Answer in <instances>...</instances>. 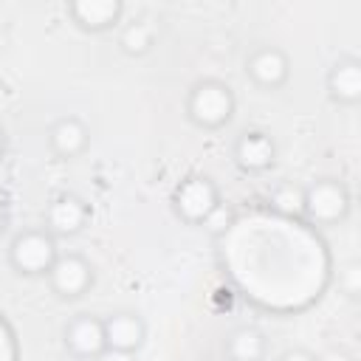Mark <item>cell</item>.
<instances>
[{
  "mask_svg": "<svg viewBox=\"0 0 361 361\" xmlns=\"http://www.w3.org/2000/svg\"><path fill=\"white\" fill-rule=\"evenodd\" d=\"M245 76L259 90H279L290 79V56L279 45H257L245 56Z\"/></svg>",
  "mask_w": 361,
  "mask_h": 361,
  "instance_id": "obj_6",
  "label": "cell"
},
{
  "mask_svg": "<svg viewBox=\"0 0 361 361\" xmlns=\"http://www.w3.org/2000/svg\"><path fill=\"white\" fill-rule=\"evenodd\" d=\"M124 6L118 0H71L68 17L87 34H104L121 23Z\"/></svg>",
  "mask_w": 361,
  "mask_h": 361,
  "instance_id": "obj_11",
  "label": "cell"
},
{
  "mask_svg": "<svg viewBox=\"0 0 361 361\" xmlns=\"http://www.w3.org/2000/svg\"><path fill=\"white\" fill-rule=\"evenodd\" d=\"M350 189L336 178H319L305 186L302 217L316 226H338L350 214Z\"/></svg>",
  "mask_w": 361,
  "mask_h": 361,
  "instance_id": "obj_3",
  "label": "cell"
},
{
  "mask_svg": "<svg viewBox=\"0 0 361 361\" xmlns=\"http://www.w3.org/2000/svg\"><path fill=\"white\" fill-rule=\"evenodd\" d=\"M62 341H65V350L73 358H79V361H96L107 350L102 316H93V313L73 316L65 324V330H62Z\"/></svg>",
  "mask_w": 361,
  "mask_h": 361,
  "instance_id": "obj_7",
  "label": "cell"
},
{
  "mask_svg": "<svg viewBox=\"0 0 361 361\" xmlns=\"http://www.w3.org/2000/svg\"><path fill=\"white\" fill-rule=\"evenodd\" d=\"M276 361H316V353H310L305 347H293V350H285Z\"/></svg>",
  "mask_w": 361,
  "mask_h": 361,
  "instance_id": "obj_19",
  "label": "cell"
},
{
  "mask_svg": "<svg viewBox=\"0 0 361 361\" xmlns=\"http://www.w3.org/2000/svg\"><path fill=\"white\" fill-rule=\"evenodd\" d=\"M316 361H353V358L344 350H324V353L316 355Z\"/></svg>",
  "mask_w": 361,
  "mask_h": 361,
  "instance_id": "obj_21",
  "label": "cell"
},
{
  "mask_svg": "<svg viewBox=\"0 0 361 361\" xmlns=\"http://www.w3.org/2000/svg\"><path fill=\"white\" fill-rule=\"evenodd\" d=\"M104 324V341L107 350H121V353H138L144 338H147V324L138 313L133 310H116L102 319Z\"/></svg>",
  "mask_w": 361,
  "mask_h": 361,
  "instance_id": "obj_12",
  "label": "cell"
},
{
  "mask_svg": "<svg viewBox=\"0 0 361 361\" xmlns=\"http://www.w3.org/2000/svg\"><path fill=\"white\" fill-rule=\"evenodd\" d=\"M200 226H203V228H206L212 237H223V234H226V231L234 226V209H231V206H226V203L220 200V203L212 209V214H209V217H206Z\"/></svg>",
  "mask_w": 361,
  "mask_h": 361,
  "instance_id": "obj_17",
  "label": "cell"
},
{
  "mask_svg": "<svg viewBox=\"0 0 361 361\" xmlns=\"http://www.w3.org/2000/svg\"><path fill=\"white\" fill-rule=\"evenodd\" d=\"M87 203L71 192L56 195L48 206H45V231H51L56 240L59 237H76L85 226H87Z\"/></svg>",
  "mask_w": 361,
  "mask_h": 361,
  "instance_id": "obj_9",
  "label": "cell"
},
{
  "mask_svg": "<svg viewBox=\"0 0 361 361\" xmlns=\"http://www.w3.org/2000/svg\"><path fill=\"white\" fill-rule=\"evenodd\" d=\"M324 87L336 104H344V107L358 104L361 102V62L355 56H338L327 71Z\"/></svg>",
  "mask_w": 361,
  "mask_h": 361,
  "instance_id": "obj_13",
  "label": "cell"
},
{
  "mask_svg": "<svg viewBox=\"0 0 361 361\" xmlns=\"http://www.w3.org/2000/svg\"><path fill=\"white\" fill-rule=\"evenodd\" d=\"M186 118L200 130H220L234 118V90L220 79H200L186 93Z\"/></svg>",
  "mask_w": 361,
  "mask_h": 361,
  "instance_id": "obj_1",
  "label": "cell"
},
{
  "mask_svg": "<svg viewBox=\"0 0 361 361\" xmlns=\"http://www.w3.org/2000/svg\"><path fill=\"white\" fill-rule=\"evenodd\" d=\"M6 228H8V209H6V203L0 200V237H3Z\"/></svg>",
  "mask_w": 361,
  "mask_h": 361,
  "instance_id": "obj_22",
  "label": "cell"
},
{
  "mask_svg": "<svg viewBox=\"0 0 361 361\" xmlns=\"http://www.w3.org/2000/svg\"><path fill=\"white\" fill-rule=\"evenodd\" d=\"M45 279L56 299L73 302L93 288V265L87 257H82L76 251H65V254L59 251V257L51 265V271L45 274Z\"/></svg>",
  "mask_w": 361,
  "mask_h": 361,
  "instance_id": "obj_5",
  "label": "cell"
},
{
  "mask_svg": "<svg viewBox=\"0 0 361 361\" xmlns=\"http://www.w3.org/2000/svg\"><path fill=\"white\" fill-rule=\"evenodd\" d=\"M48 149L59 161H76L90 147V130L79 116H59L48 127Z\"/></svg>",
  "mask_w": 361,
  "mask_h": 361,
  "instance_id": "obj_10",
  "label": "cell"
},
{
  "mask_svg": "<svg viewBox=\"0 0 361 361\" xmlns=\"http://www.w3.org/2000/svg\"><path fill=\"white\" fill-rule=\"evenodd\" d=\"M353 361H355V358H353Z\"/></svg>",
  "mask_w": 361,
  "mask_h": 361,
  "instance_id": "obj_25",
  "label": "cell"
},
{
  "mask_svg": "<svg viewBox=\"0 0 361 361\" xmlns=\"http://www.w3.org/2000/svg\"><path fill=\"white\" fill-rule=\"evenodd\" d=\"M96 361H138V353H121V350H104Z\"/></svg>",
  "mask_w": 361,
  "mask_h": 361,
  "instance_id": "obj_20",
  "label": "cell"
},
{
  "mask_svg": "<svg viewBox=\"0 0 361 361\" xmlns=\"http://www.w3.org/2000/svg\"><path fill=\"white\" fill-rule=\"evenodd\" d=\"M6 149H8V138H6V130L0 127V161L6 158Z\"/></svg>",
  "mask_w": 361,
  "mask_h": 361,
  "instance_id": "obj_23",
  "label": "cell"
},
{
  "mask_svg": "<svg viewBox=\"0 0 361 361\" xmlns=\"http://www.w3.org/2000/svg\"><path fill=\"white\" fill-rule=\"evenodd\" d=\"M220 203V189L206 175H186L172 189V212L189 226H200Z\"/></svg>",
  "mask_w": 361,
  "mask_h": 361,
  "instance_id": "obj_4",
  "label": "cell"
},
{
  "mask_svg": "<svg viewBox=\"0 0 361 361\" xmlns=\"http://www.w3.org/2000/svg\"><path fill=\"white\" fill-rule=\"evenodd\" d=\"M56 257V237L45 228H23L8 243V265L20 276H45Z\"/></svg>",
  "mask_w": 361,
  "mask_h": 361,
  "instance_id": "obj_2",
  "label": "cell"
},
{
  "mask_svg": "<svg viewBox=\"0 0 361 361\" xmlns=\"http://www.w3.org/2000/svg\"><path fill=\"white\" fill-rule=\"evenodd\" d=\"M231 158L243 172H251V175L268 172L276 164V141L265 130H243L234 138Z\"/></svg>",
  "mask_w": 361,
  "mask_h": 361,
  "instance_id": "obj_8",
  "label": "cell"
},
{
  "mask_svg": "<svg viewBox=\"0 0 361 361\" xmlns=\"http://www.w3.org/2000/svg\"><path fill=\"white\" fill-rule=\"evenodd\" d=\"M6 48H8V34H6V28H0V56L6 54Z\"/></svg>",
  "mask_w": 361,
  "mask_h": 361,
  "instance_id": "obj_24",
  "label": "cell"
},
{
  "mask_svg": "<svg viewBox=\"0 0 361 361\" xmlns=\"http://www.w3.org/2000/svg\"><path fill=\"white\" fill-rule=\"evenodd\" d=\"M155 37H158L155 25L149 20H144V17H138V20L121 25V31H118V48L127 56H144V54L152 51Z\"/></svg>",
  "mask_w": 361,
  "mask_h": 361,
  "instance_id": "obj_15",
  "label": "cell"
},
{
  "mask_svg": "<svg viewBox=\"0 0 361 361\" xmlns=\"http://www.w3.org/2000/svg\"><path fill=\"white\" fill-rule=\"evenodd\" d=\"M268 203L276 214L282 217H302V203H305V186L296 183H279L271 189Z\"/></svg>",
  "mask_w": 361,
  "mask_h": 361,
  "instance_id": "obj_16",
  "label": "cell"
},
{
  "mask_svg": "<svg viewBox=\"0 0 361 361\" xmlns=\"http://www.w3.org/2000/svg\"><path fill=\"white\" fill-rule=\"evenodd\" d=\"M338 290L350 299H355L361 293V262L358 259H350L338 268Z\"/></svg>",
  "mask_w": 361,
  "mask_h": 361,
  "instance_id": "obj_18",
  "label": "cell"
},
{
  "mask_svg": "<svg viewBox=\"0 0 361 361\" xmlns=\"http://www.w3.org/2000/svg\"><path fill=\"white\" fill-rule=\"evenodd\" d=\"M226 361H262L268 355V338L257 327H237L223 344Z\"/></svg>",
  "mask_w": 361,
  "mask_h": 361,
  "instance_id": "obj_14",
  "label": "cell"
}]
</instances>
